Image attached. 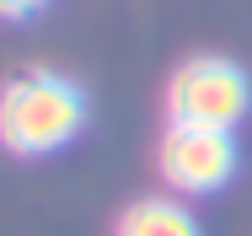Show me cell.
<instances>
[{"label":"cell","instance_id":"obj_5","mask_svg":"<svg viewBox=\"0 0 252 236\" xmlns=\"http://www.w3.org/2000/svg\"><path fill=\"white\" fill-rule=\"evenodd\" d=\"M38 5H43V0H0V16H5V22H22V16H32Z\"/></svg>","mask_w":252,"mask_h":236},{"label":"cell","instance_id":"obj_1","mask_svg":"<svg viewBox=\"0 0 252 236\" xmlns=\"http://www.w3.org/2000/svg\"><path fill=\"white\" fill-rule=\"evenodd\" d=\"M86 124V97L75 81L32 70L0 86V145L11 156H49Z\"/></svg>","mask_w":252,"mask_h":236},{"label":"cell","instance_id":"obj_2","mask_svg":"<svg viewBox=\"0 0 252 236\" xmlns=\"http://www.w3.org/2000/svg\"><path fill=\"white\" fill-rule=\"evenodd\" d=\"M252 107V81L220 54H193L166 81V118L188 129H236Z\"/></svg>","mask_w":252,"mask_h":236},{"label":"cell","instance_id":"obj_3","mask_svg":"<svg viewBox=\"0 0 252 236\" xmlns=\"http://www.w3.org/2000/svg\"><path fill=\"white\" fill-rule=\"evenodd\" d=\"M156 167L161 183L183 199H199L231 183L236 172V140L231 129H188V124H166V135L156 145Z\"/></svg>","mask_w":252,"mask_h":236},{"label":"cell","instance_id":"obj_4","mask_svg":"<svg viewBox=\"0 0 252 236\" xmlns=\"http://www.w3.org/2000/svg\"><path fill=\"white\" fill-rule=\"evenodd\" d=\"M113 236H199V220L177 199H140L118 215Z\"/></svg>","mask_w":252,"mask_h":236}]
</instances>
